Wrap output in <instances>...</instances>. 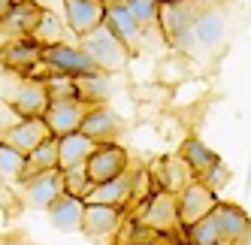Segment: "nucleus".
I'll use <instances>...</instances> for the list:
<instances>
[{
	"instance_id": "1",
	"label": "nucleus",
	"mask_w": 251,
	"mask_h": 245,
	"mask_svg": "<svg viewBox=\"0 0 251 245\" xmlns=\"http://www.w3.org/2000/svg\"><path fill=\"white\" fill-rule=\"evenodd\" d=\"M79 49L91 58V64L100 70V73H106V76L124 70V67H127V58H130V49L124 46L106 24H100L97 30L88 33V37H82Z\"/></svg>"
},
{
	"instance_id": "2",
	"label": "nucleus",
	"mask_w": 251,
	"mask_h": 245,
	"mask_svg": "<svg viewBox=\"0 0 251 245\" xmlns=\"http://www.w3.org/2000/svg\"><path fill=\"white\" fill-rule=\"evenodd\" d=\"M160 30L167 33V40H170L178 51H194V49H197V37H194V9L188 6V0L160 6Z\"/></svg>"
},
{
	"instance_id": "3",
	"label": "nucleus",
	"mask_w": 251,
	"mask_h": 245,
	"mask_svg": "<svg viewBox=\"0 0 251 245\" xmlns=\"http://www.w3.org/2000/svg\"><path fill=\"white\" fill-rule=\"evenodd\" d=\"M218 194H215L212 188H206L200 179H194L182 194H178V227H188L197 224V221H203L209 218L215 209H218Z\"/></svg>"
},
{
	"instance_id": "4",
	"label": "nucleus",
	"mask_w": 251,
	"mask_h": 245,
	"mask_svg": "<svg viewBox=\"0 0 251 245\" xmlns=\"http://www.w3.org/2000/svg\"><path fill=\"white\" fill-rule=\"evenodd\" d=\"M139 224L146 227V230H151V233H173L178 227V197L170 194V191H164V188H157L146 200Z\"/></svg>"
},
{
	"instance_id": "5",
	"label": "nucleus",
	"mask_w": 251,
	"mask_h": 245,
	"mask_svg": "<svg viewBox=\"0 0 251 245\" xmlns=\"http://www.w3.org/2000/svg\"><path fill=\"white\" fill-rule=\"evenodd\" d=\"M43 64L55 76H70V79L97 73V67L91 64V58H88L79 46H67V43H58V46L43 49Z\"/></svg>"
},
{
	"instance_id": "6",
	"label": "nucleus",
	"mask_w": 251,
	"mask_h": 245,
	"mask_svg": "<svg viewBox=\"0 0 251 245\" xmlns=\"http://www.w3.org/2000/svg\"><path fill=\"white\" fill-rule=\"evenodd\" d=\"M88 176H91L94 185H103V182H112L118 176H124L127 172V151H124L118 143H103L91 151V157H88Z\"/></svg>"
},
{
	"instance_id": "7",
	"label": "nucleus",
	"mask_w": 251,
	"mask_h": 245,
	"mask_svg": "<svg viewBox=\"0 0 251 245\" xmlns=\"http://www.w3.org/2000/svg\"><path fill=\"white\" fill-rule=\"evenodd\" d=\"M64 15L67 27L82 40L106 22V0H64Z\"/></svg>"
},
{
	"instance_id": "8",
	"label": "nucleus",
	"mask_w": 251,
	"mask_h": 245,
	"mask_svg": "<svg viewBox=\"0 0 251 245\" xmlns=\"http://www.w3.org/2000/svg\"><path fill=\"white\" fill-rule=\"evenodd\" d=\"M82 115H85V106H82L79 97L51 100V106H49V112H46V124H49L51 139H64V136H70V133H79Z\"/></svg>"
},
{
	"instance_id": "9",
	"label": "nucleus",
	"mask_w": 251,
	"mask_h": 245,
	"mask_svg": "<svg viewBox=\"0 0 251 245\" xmlns=\"http://www.w3.org/2000/svg\"><path fill=\"white\" fill-rule=\"evenodd\" d=\"M79 133L88 136L91 143L103 146V143H115V136L121 133V118L109 109V106H91L85 109Z\"/></svg>"
},
{
	"instance_id": "10",
	"label": "nucleus",
	"mask_w": 251,
	"mask_h": 245,
	"mask_svg": "<svg viewBox=\"0 0 251 245\" xmlns=\"http://www.w3.org/2000/svg\"><path fill=\"white\" fill-rule=\"evenodd\" d=\"M46 139H51L46 118H22L19 124H12L3 133V143L12 146V148H19L22 154H33Z\"/></svg>"
},
{
	"instance_id": "11",
	"label": "nucleus",
	"mask_w": 251,
	"mask_h": 245,
	"mask_svg": "<svg viewBox=\"0 0 251 245\" xmlns=\"http://www.w3.org/2000/svg\"><path fill=\"white\" fill-rule=\"evenodd\" d=\"M64 194V172L61 170H46V172H37L27 185H25V197H27V206L33 209H46L55 203L58 197Z\"/></svg>"
},
{
	"instance_id": "12",
	"label": "nucleus",
	"mask_w": 251,
	"mask_h": 245,
	"mask_svg": "<svg viewBox=\"0 0 251 245\" xmlns=\"http://www.w3.org/2000/svg\"><path fill=\"white\" fill-rule=\"evenodd\" d=\"M0 64L9 70H19V73H27L37 64H43V46L33 43L30 37H12L0 49Z\"/></svg>"
},
{
	"instance_id": "13",
	"label": "nucleus",
	"mask_w": 251,
	"mask_h": 245,
	"mask_svg": "<svg viewBox=\"0 0 251 245\" xmlns=\"http://www.w3.org/2000/svg\"><path fill=\"white\" fill-rule=\"evenodd\" d=\"M133 197V176L124 172V176L112 179V182H103V185H94V191L88 194L85 206H112V209H121L130 203Z\"/></svg>"
},
{
	"instance_id": "14",
	"label": "nucleus",
	"mask_w": 251,
	"mask_h": 245,
	"mask_svg": "<svg viewBox=\"0 0 251 245\" xmlns=\"http://www.w3.org/2000/svg\"><path fill=\"white\" fill-rule=\"evenodd\" d=\"M194 37H197V46L203 49H218L227 37V19L221 9L215 6H206L203 12H194Z\"/></svg>"
},
{
	"instance_id": "15",
	"label": "nucleus",
	"mask_w": 251,
	"mask_h": 245,
	"mask_svg": "<svg viewBox=\"0 0 251 245\" xmlns=\"http://www.w3.org/2000/svg\"><path fill=\"white\" fill-rule=\"evenodd\" d=\"M121 230V209L112 206H85L82 212V233L91 239H106Z\"/></svg>"
},
{
	"instance_id": "16",
	"label": "nucleus",
	"mask_w": 251,
	"mask_h": 245,
	"mask_svg": "<svg viewBox=\"0 0 251 245\" xmlns=\"http://www.w3.org/2000/svg\"><path fill=\"white\" fill-rule=\"evenodd\" d=\"M212 218H215V224H218L221 245H236L251 230V218L233 203H218V209L212 212Z\"/></svg>"
},
{
	"instance_id": "17",
	"label": "nucleus",
	"mask_w": 251,
	"mask_h": 245,
	"mask_svg": "<svg viewBox=\"0 0 251 245\" xmlns=\"http://www.w3.org/2000/svg\"><path fill=\"white\" fill-rule=\"evenodd\" d=\"M49 106H51V97L46 91V82H27L12 97V109L22 118H46Z\"/></svg>"
},
{
	"instance_id": "18",
	"label": "nucleus",
	"mask_w": 251,
	"mask_h": 245,
	"mask_svg": "<svg viewBox=\"0 0 251 245\" xmlns=\"http://www.w3.org/2000/svg\"><path fill=\"white\" fill-rule=\"evenodd\" d=\"M103 24L109 27L127 49L136 46V43L142 40V27H139V22L127 12V6H124L121 0H106V22H103Z\"/></svg>"
},
{
	"instance_id": "19",
	"label": "nucleus",
	"mask_w": 251,
	"mask_h": 245,
	"mask_svg": "<svg viewBox=\"0 0 251 245\" xmlns=\"http://www.w3.org/2000/svg\"><path fill=\"white\" fill-rule=\"evenodd\" d=\"M157 185L164 188V191H170V194H182V191L194 182V172H191V167L182 161V154H167L164 161H160V167H157Z\"/></svg>"
},
{
	"instance_id": "20",
	"label": "nucleus",
	"mask_w": 251,
	"mask_h": 245,
	"mask_svg": "<svg viewBox=\"0 0 251 245\" xmlns=\"http://www.w3.org/2000/svg\"><path fill=\"white\" fill-rule=\"evenodd\" d=\"M40 19H43V6H37L33 0H15V6L3 19V27L12 37H33Z\"/></svg>"
},
{
	"instance_id": "21",
	"label": "nucleus",
	"mask_w": 251,
	"mask_h": 245,
	"mask_svg": "<svg viewBox=\"0 0 251 245\" xmlns=\"http://www.w3.org/2000/svg\"><path fill=\"white\" fill-rule=\"evenodd\" d=\"M82 212H85L82 200L61 194L49 206V221H51V227H58L61 233H76V230H82Z\"/></svg>"
},
{
	"instance_id": "22",
	"label": "nucleus",
	"mask_w": 251,
	"mask_h": 245,
	"mask_svg": "<svg viewBox=\"0 0 251 245\" xmlns=\"http://www.w3.org/2000/svg\"><path fill=\"white\" fill-rule=\"evenodd\" d=\"M94 148H97V143H91L82 133H70V136L58 139V170L67 172L73 167H85Z\"/></svg>"
},
{
	"instance_id": "23",
	"label": "nucleus",
	"mask_w": 251,
	"mask_h": 245,
	"mask_svg": "<svg viewBox=\"0 0 251 245\" xmlns=\"http://www.w3.org/2000/svg\"><path fill=\"white\" fill-rule=\"evenodd\" d=\"M178 154H182V161L191 167L194 179H203L212 167H218V164H221L218 151H212L200 136H188L185 143H182V151H178Z\"/></svg>"
},
{
	"instance_id": "24",
	"label": "nucleus",
	"mask_w": 251,
	"mask_h": 245,
	"mask_svg": "<svg viewBox=\"0 0 251 245\" xmlns=\"http://www.w3.org/2000/svg\"><path fill=\"white\" fill-rule=\"evenodd\" d=\"M46 170H58V139H46L33 154H27V170H25L22 182L27 185L37 172H46Z\"/></svg>"
},
{
	"instance_id": "25",
	"label": "nucleus",
	"mask_w": 251,
	"mask_h": 245,
	"mask_svg": "<svg viewBox=\"0 0 251 245\" xmlns=\"http://www.w3.org/2000/svg\"><path fill=\"white\" fill-rule=\"evenodd\" d=\"M76 94L82 103H97L106 100V94H109V79H106V73H88V76H79L76 79Z\"/></svg>"
},
{
	"instance_id": "26",
	"label": "nucleus",
	"mask_w": 251,
	"mask_h": 245,
	"mask_svg": "<svg viewBox=\"0 0 251 245\" xmlns=\"http://www.w3.org/2000/svg\"><path fill=\"white\" fill-rule=\"evenodd\" d=\"M25 170H27V154H22L19 148H12V146H6L3 139H0V176L22 182Z\"/></svg>"
},
{
	"instance_id": "27",
	"label": "nucleus",
	"mask_w": 251,
	"mask_h": 245,
	"mask_svg": "<svg viewBox=\"0 0 251 245\" xmlns=\"http://www.w3.org/2000/svg\"><path fill=\"white\" fill-rule=\"evenodd\" d=\"M61 30H64V24L58 22V15L51 12V9H43V19H40V24H37V30H33V43H40L43 49H49V46H58L61 43Z\"/></svg>"
},
{
	"instance_id": "28",
	"label": "nucleus",
	"mask_w": 251,
	"mask_h": 245,
	"mask_svg": "<svg viewBox=\"0 0 251 245\" xmlns=\"http://www.w3.org/2000/svg\"><path fill=\"white\" fill-rule=\"evenodd\" d=\"M91 191H94V182H91V176H88L85 167H73V170L64 172V194H70V197H76V200L85 203Z\"/></svg>"
},
{
	"instance_id": "29",
	"label": "nucleus",
	"mask_w": 251,
	"mask_h": 245,
	"mask_svg": "<svg viewBox=\"0 0 251 245\" xmlns=\"http://www.w3.org/2000/svg\"><path fill=\"white\" fill-rule=\"evenodd\" d=\"M121 3L127 6V12L139 22L142 30L151 27V24H160V3L157 0H121Z\"/></svg>"
},
{
	"instance_id": "30",
	"label": "nucleus",
	"mask_w": 251,
	"mask_h": 245,
	"mask_svg": "<svg viewBox=\"0 0 251 245\" xmlns=\"http://www.w3.org/2000/svg\"><path fill=\"white\" fill-rule=\"evenodd\" d=\"M188 245H221L218 224H215V218H212V215L188 227Z\"/></svg>"
},
{
	"instance_id": "31",
	"label": "nucleus",
	"mask_w": 251,
	"mask_h": 245,
	"mask_svg": "<svg viewBox=\"0 0 251 245\" xmlns=\"http://www.w3.org/2000/svg\"><path fill=\"white\" fill-rule=\"evenodd\" d=\"M200 182H203L206 188H212L215 194H218V191H221V188H227V182H230V170H227L224 164H218V167H212Z\"/></svg>"
},
{
	"instance_id": "32",
	"label": "nucleus",
	"mask_w": 251,
	"mask_h": 245,
	"mask_svg": "<svg viewBox=\"0 0 251 245\" xmlns=\"http://www.w3.org/2000/svg\"><path fill=\"white\" fill-rule=\"evenodd\" d=\"M12 6H15V0H0V24H3V19L9 15Z\"/></svg>"
},
{
	"instance_id": "33",
	"label": "nucleus",
	"mask_w": 251,
	"mask_h": 245,
	"mask_svg": "<svg viewBox=\"0 0 251 245\" xmlns=\"http://www.w3.org/2000/svg\"><path fill=\"white\" fill-rule=\"evenodd\" d=\"M236 245H251V230H248V233H245V236H242V239H239Z\"/></svg>"
},
{
	"instance_id": "34",
	"label": "nucleus",
	"mask_w": 251,
	"mask_h": 245,
	"mask_svg": "<svg viewBox=\"0 0 251 245\" xmlns=\"http://www.w3.org/2000/svg\"><path fill=\"white\" fill-rule=\"evenodd\" d=\"M160 6H167V3H182V0H157Z\"/></svg>"
},
{
	"instance_id": "35",
	"label": "nucleus",
	"mask_w": 251,
	"mask_h": 245,
	"mask_svg": "<svg viewBox=\"0 0 251 245\" xmlns=\"http://www.w3.org/2000/svg\"><path fill=\"white\" fill-rule=\"evenodd\" d=\"M0 245H19V242H0Z\"/></svg>"
}]
</instances>
